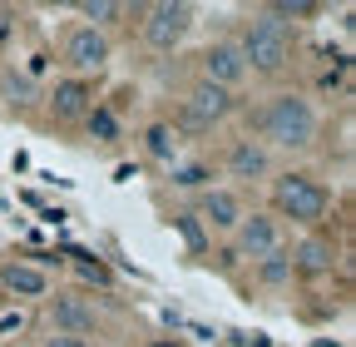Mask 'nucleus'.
I'll list each match as a JSON object with an SVG mask.
<instances>
[{
    "instance_id": "6",
    "label": "nucleus",
    "mask_w": 356,
    "mask_h": 347,
    "mask_svg": "<svg viewBox=\"0 0 356 347\" xmlns=\"http://www.w3.org/2000/svg\"><path fill=\"white\" fill-rule=\"evenodd\" d=\"M233 248H238V258H248V263H262V258H273V253H287V229L267 208L243 213V224L233 229Z\"/></svg>"
},
{
    "instance_id": "21",
    "label": "nucleus",
    "mask_w": 356,
    "mask_h": 347,
    "mask_svg": "<svg viewBox=\"0 0 356 347\" xmlns=\"http://www.w3.org/2000/svg\"><path fill=\"white\" fill-rule=\"evenodd\" d=\"M257 278H262L267 288H287V283H292V258H287V253L262 258V263H257Z\"/></svg>"
},
{
    "instance_id": "26",
    "label": "nucleus",
    "mask_w": 356,
    "mask_h": 347,
    "mask_svg": "<svg viewBox=\"0 0 356 347\" xmlns=\"http://www.w3.org/2000/svg\"><path fill=\"white\" fill-rule=\"evenodd\" d=\"M144 347H188V342H184V337H149Z\"/></svg>"
},
{
    "instance_id": "22",
    "label": "nucleus",
    "mask_w": 356,
    "mask_h": 347,
    "mask_svg": "<svg viewBox=\"0 0 356 347\" xmlns=\"http://www.w3.org/2000/svg\"><path fill=\"white\" fill-rule=\"evenodd\" d=\"M173 224L184 229V238H188V248H193V253H203V248H208V233H203V224L193 219V213H178Z\"/></svg>"
},
{
    "instance_id": "16",
    "label": "nucleus",
    "mask_w": 356,
    "mask_h": 347,
    "mask_svg": "<svg viewBox=\"0 0 356 347\" xmlns=\"http://www.w3.org/2000/svg\"><path fill=\"white\" fill-rule=\"evenodd\" d=\"M74 10L84 15L89 30H109V25H119L124 15H134L129 6H119V0H84V6H74Z\"/></svg>"
},
{
    "instance_id": "13",
    "label": "nucleus",
    "mask_w": 356,
    "mask_h": 347,
    "mask_svg": "<svg viewBox=\"0 0 356 347\" xmlns=\"http://www.w3.org/2000/svg\"><path fill=\"white\" fill-rule=\"evenodd\" d=\"M89 109H95V84L89 79H60L55 90H50V114L60 119V124H74V119H84Z\"/></svg>"
},
{
    "instance_id": "19",
    "label": "nucleus",
    "mask_w": 356,
    "mask_h": 347,
    "mask_svg": "<svg viewBox=\"0 0 356 347\" xmlns=\"http://www.w3.org/2000/svg\"><path fill=\"white\" fill-rule=\"evenodd\" d=\"M168 174H173V184H178V189H213V169H208L203 159H188V164H173Z\"/></svg>"
},
{
    "instance_id": "5",
    "label": "nucleus",
    "mask_w": 356,
    "mask_h": 347,
    "mask_svg": "<svg viewBox=\"0 0 356 347\" xmlns=\"http://www.w3.org/2000/svg\"><path fill=\"white\" fill-rule=\"evenodd\" d=\"M238 109V100L228 95V90H218V84H203V79H193L188 84V95H184V105H178V134H213V129L222 124Z\"/></svg>"
},
{
    "instance_id": "25",
    "label": "nucleus",
    "mask_w": 356,
    "mask_h": 347,
    "mask_svg": "<svg viewBox=\"0 0 356 347\" xmlns=\"http://www.w3.org/2000/svg\"><path fill=\"white\" fill-rule=\"evenodd\" d=\"M20 327H25L20 313H6V318H0V337H10V332H20Z\"/></svg>"
},
{
    "instance_id": "18",
    "label": "nucleus",
    "mask_w": 356,
    "mask_h": 347,
    "mask_svg": "<svg viewBox=\"0 0 356 347\" xmlns=\"http://www.w3.org/2000/svg\"><path fill=\"white\" fill-rule=\"evenodd\" d=\"M0 100H10V105H35L40 100V90H35V79H25V75H15V70H6L0 75Z\"/></svg>"
},
{
    "instance_id": "27",
    "label": "nucleus",
    "mask_w": 356,
    "mask_h": 347,
    "mask_svg": "<svg viewBox=\"0 0 356 347\" xmlns=\"http://www.w3.org/2000/svg\"><path fill=\"white\" fill-rule=\"evenodd\" d=\"M15 35V20H10V10H0V40H10Z\"/></svg>"
},
{
    "instance_id": "8",
    "label": "nucleus",
    "mask_w": 356,
    "mask_h": 347,
    "mask_svg": "<svg viewBox=\"0 0 356 347\" xmlns=\"http://www.w3.org/2000/svg\"><path fill=\"white\" fill-rule=\"evenodd\" d=\"M198 79L203 84H218V90H238V84H248V65L238 55V40H213V45L198 50Z\"/></svg>"
},
{
    "instance_id": "24",
    "label": "nucleus",
    "mask_w": 356,
    "mask_h": 347,
    "mask_svg": "<svg viewBox=\"0 0 356 347\" xmlns=\"http://www.w3.org/2000/svg\"><path fill=\"white\" fill-rule=\"evenodd\" d=\"M79 273H84V278H95V283H104V288H109V268L99 263V258H95V263H84V258H79Z\"/></svg>"
},
{
    "instance_id": "11",
    "label": "nucleus",
    "mask_w": 356,
    "mask_h": 347,
    "mask_svg": "<svg viewBox=\"0 0 356 347\" xmlns=\"http://www.w3.org/2000/svg\"><path fill=\"white\" fill-rule=\"evenodd\" d=\"M50 323L65 337H95L99 332V313L84 298H50Z\"/></svg>"
},
{
    "instance_id": "2",
    "label": "nucleus",
    "mask_w": 356,
    "mask_h": 347,
    "mask_svg": "<svg viewBox=\"0 0 356 347\" xmlns=\"http://www.w3.org/2000/svg\"><path fill=\"white\" fill-rule=\"evenodd\" d=\"M273 219H292L297 229H317L332 213V189L307 169H287L273 179Z\"/></svg>"
},
{
    "instance_id": "20",
    "label": "nucleus",
    "mask_w": 356,
    "mask_h": 347,
    "mask_svg": "<svg viewBox=\"0 0 356 347\" xmlns=\"http://www.w3.org/2000/svg\"><path fill=\"white\" fill-rule=\"evenodd\" d=\"M267 15H273V20H312V15H322V6H317V0H273V6H262Z\"/></svg>"
},
{
    "instance_id": "12",
    "label": "nucleus",
    "mask_w": 356,
    "mask_h": 347,
    "mask_svg": "<svg viewBox=\"0 0 356 347\" xmlns=\"http://www.w3.org/2000/svg\"><path fill=\"white\" fill-rule=\"evenodd\" d=\"M0 288L10 298H50V273L40 263H25V258H6L0 263Z\"/></svg>"
},
{
    "instance_id": "3",
    "label": "nucleus",
    "mask_w": 356,
    "mask_h": 347,
    "mask_svg": "<svg viewBox=\"0 0 356 347\" xmlns=\"http://www.w3.org/2000/svg\"><path fill=\"white\" fill-rule=\"evenodd\" d=\"M238 55L248 65V75H267V79H277L292 70V30L282 20H273L267 10H257L238 40Z\"/></svg>"
},
{
    "instance_id": "1",
    "label": "nucleus",
    "mask_w": 356,
    "mask_h": 347,
    "mask_svg": "<svg viewBox=\"0 0 356 347\" xmlns=\"http://www.w3.org/2000/svg\"><path fill=\"white\" fill-rule=\"evenodd\" d=\"M252 129H257V144L273 154H307L312 144H317L322 134V119H317V105H312L307 95L297 90H277L273 100H267L257 114H252Z\"/></svg>"
},
{
    "instance_id": "15",
    "label": "nucleus",
    "mask_w": 356,
    "mask_h": 347,
    "mask_svg": "<svg viewBox=\"0 0 356 347\" xmlns=\"http://www.w3.org/2000/svg\"><path fill=\"white\" fill-rule=\"evenodd\" d=\"M178 149H184V134H178L168 119H159V124H149V129H144V154H149L154 164L173 169V164H178Z\"/></svg>"
},
{
    "instance_id": "7",
    "label": "nucleus",
    "mask_w": 356,
    "mask_h": 347,
    "mask_svg": "<svg viewBox=\"0 0 356 347\" xmlns=\"http://www.w3.org/2000/svg\"><path fill=\"white\" fill-rule=\"evenodd\" d=\"M60 55H65V65L74 70V79H89V75H99V70L109 65L114 45H109V35H104V30H89V25H74V30L65 35V45H60Z\"/></svg>"
},
{
    "instance_id": "17",
    "label": "nucleus",
    "mask_w": 356,
    "mask_h": 347,
    "mask_svg": "<svg viewBox=\"0 0 356 347\" xmlns=\"http://www.w3.org/2000/svg\"><path fill=\"white\" fill-rule=\"evenodd\" d=\"M84 129H89V139L114 144V139H119V114H114V105H95V109L84 114Z\"/></svg>"
},
{
    "instance_id": "9",
    "label": "nucleus",
    "mask_w": 356,
    "mask_h": 347,
    "mask_svg": "<svg viewBox=\"0 0 356 347\" xmlns=\"http://www.w3.org/2000/svg\"><path fill=\"white\" fill-rule=\"evenodd\" d=\"M243 194L238 189H203L198 194V213H193V219L203 224V233H233L238 224H243Z\"/></svg>"
},
{
    "instance_id": "23",
    "label": "nucleus",
    "mask_w": 356,
    "mask_h": 347,
    "mask_svg": "<svg viewBox=\"0 0 356 347\" xmlns=\"http://www.w3.org/2000/svg\"><path fill=\"white\" fill-rule=\"evenodd\" d=\"M40 347H95V337H65V332H50Z\"/></svg>"
},
{
    "instance_id": "4",
    "label": "nucleus",
    "mask_w": 356,
    "mask_h": 347,
    "mask_svg": "<svg viewBox=\"0 0 356 347\" xmlns=\"http://www.w3.org/2000/svg\"><path fill=\"white\" fill-rule=\"evenodd\" d=\"M198 10L188 6V0H159V6H139V35L144 45L159 50V55H173L178 45L188 40Z\"/></svg>"
},
{
    "instance_id": "10",
    "label": "nucleus",
    "mask_w": 356,
    "mask_h": 347,
    "mask_svg": "<svg viewBox=\"0 0 356 347\" xmlns=\"http://www.w3.org/2000/svg\"><path fill=\"white\" fill-rule=\"evenodd\" d=\"M222 169H228V179H238V184H262V179H273V154H267L252 134H243V139L228 144Z\"/></svg>"
},
{
    "instance_id": "14",
    "label": "nucleus",
    "mask_w": 356,
    "mask_h": 347,
    "mask_svg": "<svg viewBox=\"0 0 356 347\" xmlns=\"http://www.w3.org/2000/svg\"><path fill=\"white\" fill-rule=\"evenodd\" d=\"M287 258H292V273H302V278H322V273H332V263H337V243L322 238V233H307Z\"/></svg>"
}]
</instances>
